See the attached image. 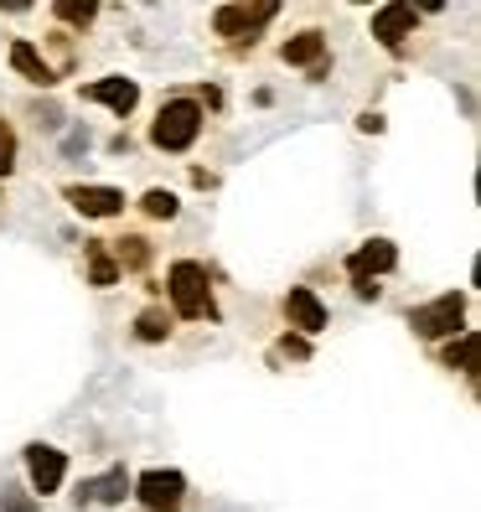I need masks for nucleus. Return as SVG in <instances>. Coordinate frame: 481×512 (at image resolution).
Segmentation results:
<instances>
[{
    "instance_id": "4",
    "label": "nucleus",
    "mask_w": 481,
    "mask_h": 512,
    "mask_svg": "<svg viewBox=\"0 0 481 512\" xmlns=\"http://www.w3.org/2000/svg\"><path fill=\"white\" fill-rule=\"evenodd\" d=\"M275 16H280V6H269V0H259V6H218L213 11V32L223 42H254Z\"/></svg>"
},
{
    "instance_id": "21",
    "label": "nucleus",
    "mask_w": 481,
    "mask_h": 512,
    "mask_svg": "<svg viewBox=\"0 0 481 512\" xmlns=\"http://www.w3.org/2000/svg\"><path fill=\"white\" fill-rule=\"evenodd\" d=\"M16 171V130H11V119L0 114V182Z\"/></svg>"
},
{
    "instance_id": "17",
    "label": "nucleus",
    "mask_w": 481,
    "mask_h": 512,
    "mask_svg": "<svg viewBox=\"0 0 481 512\" xmlns=\"http://www.w3.org/2000/svg\"><path fill=\"white\" fill-rule=\"evenodd\" d=\"M140 213L156 218V223H171L176 213H182V202H176V192H166V187H150V192L140 197Z\"/></svg>"
},
{
    "instance_id": "15",
    "label": "nucleus",
    "mask_w": 481,
    "mask_h": 512,
    "mask_svg": "<svg viewBox=\"0 0 481 512\" xmlns=\"http://www.w3.org/2000/svg\"><path fill=\"white\" fill-rule=\"evenodd\" d=\"M88 285H94V290L119 285V264H114L109 244H88Z\"/></svg>"
},
{
    "instance_id": "23",
    "label": "nucleus",
    "mask_w": 481,
    "mask_h": 512,
    "mask_svg": "<svg viewBox=\"0 0 481 512\" xmlns=\"http://www.w3.org/2000/svg\"><path fill=\"white\" fill-rule=\"evenodd\" d=\"M285 352H290V357H306L311 347H306V337H285Z\"/></svg>"
},
{
    "instance_id": "6",
    "label": "nucleus",
    "mask_w": 481,
    "mask_h": 512,
    "mask_svg": "<svg viewBox=\"0 0 481 512\" xmlns=\"http://www.w3.org/2000/svg\"><path fill=\"white\" fill-rule=\"evenodd\" d=\"M26 471H32V497H52L57 487H63V476H68V456L63 450H52V445H26Z\"/></svg>"
},
{
    "instance_id": "9",
    "label": "nucleus",
    "mask_w": 481,
    "mask_h": 512,
    "mask_svg": "<svg viewBox=\"0 0 481 512\" xmlns=\"http://www.w3.org/2000/svg\"><path fill=\"white\" fill-rule=\"evenodd\" d=\"M63 197L73 202V213H83V218H119V213H125V192H119V187H63Z\"/></svg>"
},
{
    "instance_id": "2",
    "label": "nucleus",
    "mask_w": 481,
    "mask_h": 512,
    "mask_svg": "<svg viewBox=\"0 0 481 512\" xmlns=\"http://www.w3.org/2000/svg\"><path fill=\"white\" fill-rule=\"evenodd\" d=\"M202 135V104L197 99H166L156 125H150V145L156 150H171V156H182V150H192Z\"/></svg>"
},
{
    "instance_id": "19",
    "label": "nucleus",
    "mask_w": 481,
    "mask_h": 512,
    "mask_svg": "<svg viewBox=\"0 0 481 512\" xmlns=\"http://www.w3.org/2000/svg\"><path fill=\"white\" fill-rule=\"evenodd\" d=\"M135 337H140V342H166V337H171V316H166L161 306L140 311V321H135Z\"/></svg>"
},
{
    "instance_id": "22",
    "label": "nucleus",
    "mask_w": 481,
    "mask_h": 512,
    "mask_svg": "<svg viewBox=\"0 0 481 512\" xmlns=\"http://www.w3.org/2000/svg\"><path fill=\"white\" fill-rule=\"evenodd\" d=\"M0 512H37V497L32 492H0Z\"/></svg>"
},
{
    "instance_id": "12",
    "label": "nucleus",
    "mask_w": 481,
    "mask_h": 512,
    "mask_svg": "<svg viewBox=\"0 0 481 512\" xmlns=\"http://www.w3.org/2000/svg\"><path fill=\"white\" fill-rule=\"evenodd\" d=\"M11 68H16L26 83H42V88H47V83H57V68L37 52V42H26V37H16V42H11Z\"/></svg>"
},
{
    "instance_id": "1",
    "label": "nucleus",
    "mask_w": 481,
    "mask_h": 512,
    "mask_svg": "<svg viewBox=\"0 0 481 512\" xmlns=\"http://www.w3.org/2000/svg\"><path fill=\"white\" fill-rule=\"evenodd\" d=\"M166 290H171V306L182 321H218L213 285H207V269L197 259H176L171 275H166Z\"/></svg>"
},
{
    "instance_id": "18",
    "label": "nucleus",
    "mask_w": 481,
    "mask_h": 512,
    "mask_svg": "<svg viewBox=\"0 0 481 512\" xmlns=\"http://www.w3.org/2000/svg\"><path fill=\"white\" fill-rule=\"evenodd\" d=\"M440 363H445V368H461V373L476 368V331H471V326L461 331V342H450V347H445Z\"/></svg>"
},
{
    "instance_id": "8",
    "label": "nucleus",
    "mask_w": 481,
    "mask_h": 512,
    "mask_svg": "<svg viewBox=\"0 0 481 512\" xmlns=\"http://www.w3.org/2000/svg\"><path fill=\"white\" fill-rule=\"evenodd\" d=\"M414 26H419V16H414V6H404V0H394V6H378V11H373V37H378L383 47H394V52L414 37Z\"/></svg>"
},
{
    "instance_id": "24",
    "label": "nucleus",
    "mask_w": 481,
    "mask_h": 512,
    "mask_svg": "<svg viewBox=\"0 0 481 512\" xmlns=\"http://www.w3.org/2000/svg\"><path fill=\"white\" fill-rule=\"evenodd\" d=\"M357 285V295H363V300H378V285L373 280H352Z\"/></svg>"
},
{
    "instance_id": "11",
    "label": "nucleus",
    "mask_w": 481,
    "mask_h": 512,
    "mask_svg": "<svg viewBox=\"0 0 481 512\" xmlns=\"http://www.w3.org/2000/svg\"><path fill=\"white\" fill-rule=\"evenodd\" d=\"M399 264V249L388 244V238H368L363 249H357L352 259H347V269H352V280H368V275H388V269Z\"/></svg>"
},
{
    "instance_id": "3",
    "label": "nucleus",
    "mask_w": 481,
    "mask_h": 512,
    "mask_svg": "<svg viewBox=\"0 0 481 512\" xmlns=\"http://www.w3.org/2000/svg\"><path fill=\"white\" fill-rule=\"evenodd\" d=\"M409 326H414L419 342L456 337V331H466V295H440V300H430V306H414Z\"/></svg>"
},
{
    "instance_id": "20",
    "label": "nucleus",
    "mask_w": 481,
    "mask_h": 512,
    "mask_svg": "<svg viewBox=\"0 0 481 512\" xmlns=\"http://www.w3.org/2000/svg\"><path fill=\"white\" fill-rule=\"evenodd\" d=\"M52 16L68 21V26H94L99 6H94V0H52Z\"/></svg>"
},
{
    "instance_id": "7",
    "label": "nucleus",
    "mask_w": 481,
    "mask_h": 512,
    "mask_svg": "<svg viewBox=\"0 0 481 512\" xmlns=\"http://www.w3.org/2000/svg\"><path fill=\"white\" fill-rule=\"evenodd\" d=\"M83 104H104V109H114L119 119H125L135 104H140V83L135 78H94V83H83Z\"/></svg>"
},
{
    "instance_id": "10",
    "label": "nucleus",
    "mask_w": 481,
    "mask_h": 512,
    "mask_svg": "<svg viewBox=\"0 0 481 512\" xmlns=\"http://www.w3.org/2000/svg\"><path fill=\"white\" fill-rule=\"evenodd\" d=\"M285 316H290V326L300 331V337H316V331H326V306L316 300L311 285H290V295H285Z\"/></svg>"
},
{
    "instance_id": "16",
    "label": "nucleus",
    "mask_w": 481,
    "mask_h": 512,
    "mask_svg": "<svg viewBox=\"0 0 481 512\" xmlns=\"http://www.w3.org/2000/svg\"><path fill=\"white\" fill-rule=\"evenodd\" d=\"M114 264H119V275H125V269H145L150 264V244H145L140 233L114 238Z\"/></svg>"
},
{
    "instance_id": "5",
    "label": "nucleus",
    "mask_w": 481,
    "mask_h": 512,
    "mask_svg": "<svg viewBox=\"0 0 481 512\" xmlns=\"http://www.w3.org/2000/svg\"><path fill=\"white\" fill-rule=\"evenodd\" d=\"M130 487L150 512H176L187 502V476L182 471H145L140 481H130Z\"/></svg>"
},
{
    "instance_id": "13",
    "label": "nucleus",
    "mask_w": 481,
    "mask_h": 512,
    "mask_svg": "<svg viewBox=\"0 0 481 512\" xmlns=\"http://www.w3.org/2000/svg\"><path fill=\"white\" fill-rule=\"evenodd\" d=\"M125 497H130V471L125 466H109L104 476L83 481V492H78V502H125Z\"/></svg>"
},
{
    "instance_id": "14",
    "label": "nucleus",
    "mask_w": 481,
    "mask_h": 512,
    "mask_svg": "<svg viewBox=\"0 0 481 512\" xmlns=\"http://www.w3.org/2000/svg\"><path fill=\"white\" fill-rule=\"evenodd\" d=\"M280 57H285L290 68H321L326 63V37L321 32H300V37H290L280 47Z\"/></svg>"
}]
</instances>
